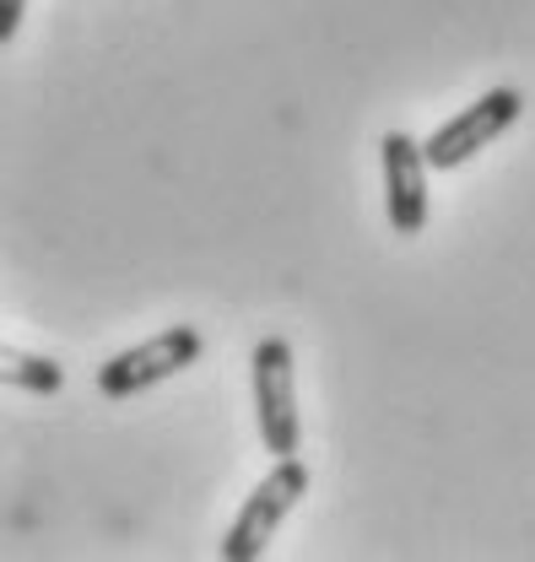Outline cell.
<instances>
[{"label":"cell","mask_w":535,"mask_h":562,"mask_svg":"<svg viewBox=\"0 0 535 562\" xmlns=\"http://www.w3.org/2000/svg\"><path fill=\"white\" fill-rule=\"evenodd\" d=\"M303 492H309V465L298 454H281L266 476L255 482V492L244 497V508L233 514V525L222 536V558L227 562L266 558V547L276 541V530L287 525V514L303 503Z\"/></svg>","instance_id":"cell-1"},{"label":"cell","mask_w":535,"mask_h":562,"mask_svg":"<svg viewBox=\"0 0 535 562\" xmlns=\"http://www.w3.org/2000/svg\"><path fill=\"white\" fill-rule=\"evenodd\" d=\"M520 114H525V92H520V87H492V92H481L476 103H466L455 120H444L433 136L422 140L427 168H438V173L466 168L470 157H481L503 131H514Z\"/></svg>","instance_id":"cell-2"},{"label":"cell","mask_w":535,"mask_h":562,"mask_svg":"<svg viewBox=\"0 0 535 562\" xmlns=\"http://www.w3.org/2000/svg\"><path fill=\"white\" fill-rule=\"evenodd\" d=\"M201 351H205V336L196 325H168V330H157L152 341L109 357V362L98 368V395H103V401H131L141 390H152V384L185 373Z\"/></svg>","instance_id":"cell-3"},{"label":"cell","mask_w":535,"mask_h":562,"mask_svg":"<svg viewBox=\"0 0 535 562\" xmlns=\"http://www.w3.org/2000/svg\"><path fill=\"white\" fill-rule=\"evenodd\" d=\"M255 368V417H260V443L266 454H298L303 422H298V373H292V347L287 336H260L249 357Z\"/></svg>","instance_id":"cell-4"},{"label":"cell","mask_w":535,"mask_h":562,"mask_svg":"<svg viewBox=\"0 0 535 562\" xmlns=\"http://www.w3.org/2000/svg\"><path fill=\"white\" fill-rule=\"evenodd\" d=\"M379 157H384V211H390V227L395 238H416L427 227V157H422V140H411L405 131H390L379 140Z\"/></svg>","instance_id":"cell-5"},{"label":"cell","mask_w":535,"mask_h":562,"mask_svg":"<svg viewBox=\"0 0 535 562\" xmlns=\"http://www.w3.org/2000/svg\"><path fill=\"white\" fill-rule=\"evenodd\" d=\"M0 384L27 390V395H55V390L66 384V368L49 362V357H33V351L0 347Z\"/></svg>","instance_id":"cell-6"},{"label":"cell","mask_w":535,"mask_h":562,"mask_svg":"<svg viewBox=\"0 0 535 562\" xmlns=\"http://www.w3.org/2000/svg\"><path fill=\"white\" fill-rule=\"evenodd\" d=\"M22 16H27V0H0V44H11V38H16Z\"/></svg>","instance_id":"cell-7"}]
</instances>
